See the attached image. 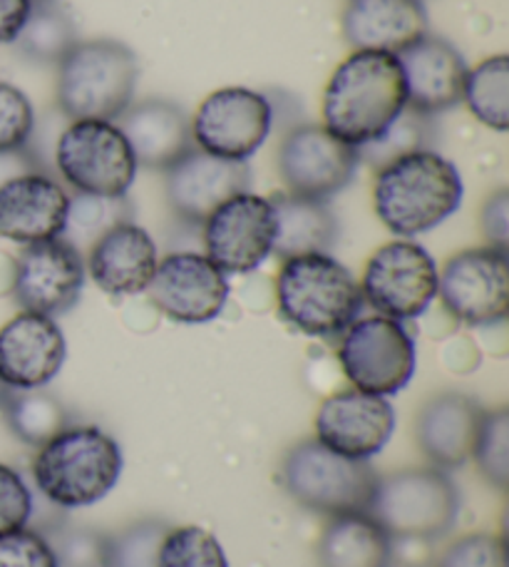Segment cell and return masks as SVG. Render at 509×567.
Segmentation results:
<instances>
[{"label":"cell","mask_w":509,"mask_h":567,"mask_svg":"<svg viewBox=\"0 0 509 567\" xmlns=\"http://www.w3.org/2000/svg\"><path fill=\"white\" fill-rule=\"evenodd\" d=\"M395 431V411L388 399L359 389L339 391L315 413V441L349 458L368 461L378 455Z\"/></svg>","instance_id":"17"},{"label":"cell","mask_w":509,"mask_h":567,"mask_svg":"<svg viewBox=\"0 0 509 567\" xmlns=\"http://www.w3.org/2000/svg\"><path fill=\"white\" fill-rule=\"evenodd\" d=\"M277 301L283 321L305 337L331 339L359 319L361 284L331 255L283 259L277 279Z\"/></svg>","instance_id":"5"},{"label":"cell","mask_w":509,"mask_h":567,"mask_svg":"<svg viewBox=\"0 0 509 567\" xmlns=\"http://www.w3.org/2000/svg\"><path fill=\"white\" fill-rule=\"evenodd\" d=\"M132 221V202L125 197H97V195H77L70 197L65 229L60 239L73 245L80 255L90 249L95 241L112 227Z\"/></svg>","instance_id":"31"},{"label":"cell","mask_w":509,"mask_h":567,"mask_svg":"<svg viewBox=\"0 0 509 567\" xmlns=\"http://www.w3.org/2000/svg\"><path fill=\"white\" fill-rule=\"evenodd\" d=\"M0 567H58V560L45 535L23 528L0 538Z\"/></svg>","instance_id":"40"},{"label":"cell","mask_w":509,"mask_h":567,"mask_svg":"<svg viewBox=\"0 0 509 567\" xmlns=\"http://www.w3.org/2000/svg\"><path fill=\"white\" fill-rule=\"evenodd\" d=\"M427 35L423 0H351L343 10V38L353 50L398 55Z\"/></svg>","instance_id":"25"},{"label":"cell","mask_w":509,"mask_h":567,"mask_svg":"<svg viewBox=\"0 0 509 567\" xmlns=\"http://www.w3.org/2000/svg\"><path fill=\"white\" fill-rule=\"evenodd\" d=\"M339 361L353 389L373 396H395L415 373V341L403 321L388 317L355 319L341 333Z\"/></svg>","instance_id":"9"},{"label":"cell","mask_w":509,"mask_h":567,"mask_svg":"<svg viewBox=\"0 0 509 567\" xmlns=\"http://www.w3.org/2000/svg\"><path fill=\"white\" fill-rule=\"evenodd\" d=\"M13 43L33 63L58 65L75 48L77 30L73 18L58 3H40L30 10L25 25L20 28Z\"/></svg>","instance_id":"29"},{"label":"cell","mask_w":509,"mask_h":567,"mask_svg":"<svg viewBox=\"0 0 509 567\" xmlns=\"http://www.w3.org/2000/svg\"><path fill=\"white\" fill-rule=\"evenodd\" d=\"M0 409L6 413L10 431L25 445H33V449H40L70 425V411L65 409V403L45 389L8 391Z\"/></svg>","instance_id":"28"},{"label":"cell","mask_w":509,"mask_h":567,"mask_svg":"<svg viewBox=\"0 0 509 567\" xmlns=\"http://www.w3.org/2000/svg\"><path fill=\"white\" fill-rule=\"evenodd\" d=\"M463 100L482 125L505 133L509 125V60L492 55L467 70Z\"/></svg>","instance_id":"30"},{"label":"cell","mask_w":509,"mask_h":567,"mask_svg":"<svg viewBox=\"0 0 509 567\" xmlns=\"http://www.w3.org/2000/svg\"><path fill=\"white\" fill-rule=\"evenodd\" d=\"M472 458L482 478L497 491H507L509 483V411H485L472 445Z\"/></svg>","instance_id":"34"},{"label":"cell","mask_w":509,"mask_h":567,"mask_svg":"<svg viewBox=\"0 0 509 567\" xmlns=\"http://www.w3.org/2000/svg\"><path fill=\"white\" fill-rule=\"evenodd\" d=\"M172 525L159 518H145L105 535V567H157L162 540Z\"/></svg>","instance_id":"33"},{"label":"cell","mask_w":509,"mask_h":567,"mask_svg":"<svg viewBox=\"0 0 509 567\" xmlns=\"http://www.w3.org/2000/svg\"><path fill=\"white\" fill-rule=\"evenodd\" d=\"M204 249L224 275H249L273 255L277 215L267 197L241 192L204 221Z\"/></svg>","instance_id":"13"},{"label":"cell","mask_w":509,"mask_h":567,"mask_svg":"<svg viewBox=\"0 0 509 567\" xmlns=\"http://www.w3.org/2000/svg\"><path fill=\"white\" fill-rule=\"evenodd\" d=\"M363 301L395 321L423 317L437 297V267L427 249L411 239L381 247L365 265Z\"/></svg>","instance_id":"10"},{"label":"cell","mask_w":509,"mask_h":567,"mask_svg":"<svg viewBox=\"0 0 509 567\" xmlns=\"http://www.w3.org/2000/svg\"><path fill=\"white\" fill-rule=\"evenodd\" d=\"M33 491L15 468L0 463V538L23 530L33 520Z\"/></svg>","instance_id":"38"},{"label":"cell","mask_w":509,"mask_h":567,"mask_svg":"<svg viewBox=\"0 0 509 567\" xmlns=\"http://www.w3.org/2000/svg\"><path fill=\"white\" fill-rule=\"evenodd\" d=\"M147 293L167 319L207 323L227 307L229 279L207 255L175 251L157 265Z\"/></svg>","instance_id":"16"},{"label":"cell","mask_w":509,"mask_h":567,"mask_svg":"<svg viewBox=\"0 0 509 567\" xmlns=\"http://www.w3.org/2000/svg\"><path fill=\"white\" fill-rule=\"evenodd\" d=\"M368 513L391 538H440L460 513V495L435 465L401 468L378 478Z\"/></svg>","instance_id":"7"},{"label":"cell","mask_w":509,"mask_h":567,"mask_svg":"<svg viewBox=\"0 0 509 567\" xmlns=\"http://www.w3.org/2000/svg\"><path fill=\"white\" fill-rule=\"evenodd\" d=\"M321 567H393V538L371 513L331 518L319 540Z\"/></svg>","instance_id":"27"},{"label":"cell","mask_w":509,"mask_h":567,"mask_svg":"<svg viewBox=\"0 0 509 567\" xmlns=\"http://www.w3.org/2000/svg\"><path fill=\"white\" fill-rule=\"evenodd\" d=\"M269 202L273 215H277L273 255H279L281 259L329 255L335 247L341 227L325 202L291 195V192L273 195Z\"/></svg>","instance_id":"26"},{"label":"cell","mask_w":509,"mask_h":567,"mask_svg":"<svg viewBox=\"0 0 509 567\" xmlns=\"http://www.w3.org/2000/svg\"><path fill=\"white\" fill-rule=\"evenodd\" d=\"M271 100L249 87H224L211 93L191 117L197 150L207 155L247 162L267 142L273 127Z\"/></svg>","instance_id":"11"},{"label":"cell","mask_w":509,"mask_h":567,"mask_svg":"<svg viewBox=\"0 0 509 567\" xmlns=\"http://www.w3.org/2000/svg\"><path fill=\"white\" fill-rule=\"evenodd\" d=\"M85 287L83 255L65 239L25 245L13 271V297L18 307L55 319L80 301Z\"/></svg>","instance_id":"15"},{"label":"cell","mask_w":509,"mask_h":567,"mask_svg":"<svg viewBox=\"0 0 509 567\" xmlns=\"http://www.w3.org/2000/svg\"><path fill=\"white\" fill-rule=\"evenodd\" d=\"M433 135V117L417 113L413 107H405L398 120H395L381 137H375L368 145L359 147V159L368 162L375 169H381L393 159L411 155V152L430 150Z\"/></svg>","instance_id":"32"},{"label":"cell","mask_w":509,"mask_h":567,"mask_svg":"<svg viewBox=\"0 0 509 567\" xmlns=\"http://www.w3.org/2000/svg\"><path fill=\"white\" fill-rule=\"evenodd\" d=\"M281 483L305 511L339 518L368 513L378 473L368 461L349 458L315 439L301 441L281 463Z\"/></svg>","instance_id":"6"},{"label":"cell","mask_w":509,"mask_h":567,"mask_svg":"<svg viewBox=\"0 0 509 567\" xmlns=\"http://www.w3.org/2000/svg\"><path fill=\"white\" fill-rule=\"evenodd\" d=\"M120 443L97 425H73L38 449L35 488L58 508H87L105 498L122 475Z\"/></svg>","instance_id":"3"},{"label":"cell","mask_w":509,"mask_h":567,"mask_svg":"<svg viewBox=\"0 0 509 567\" xmlns=\"http://www.w3.org/2000/svg\"><path fill=\"white\" fill-rule=\"evenodd\" d=\"M139 65L132 48L112 38L77 40L58 63V110L70 120L117 117L135 103Z\"/></svg>","instance_id":"4"},{"label":"cell","mask_w":509,"mask_h":567,"mask_svg":"<svg viewBox=\"0 0 509 567\" xmlns=\"http://www.w3.org/2000/svg\"><path fill=\"white\" fill-rule=\"evenodd\" d=\"M65 357L67 343L55 319L23 311L0 329V383L10 391L45 389Z\"/></svg>","instance_id":"19"},{"label":"cell","mask_w":509,"mask_h":567,"mask_svg":"<svg viewBox=\"0 0 509 567\" xmlns=\"http://www.w3.org/2000/svg\"><path fill=\"white\" fill-rule=\"evenodd\" d=\"M115 125L129 142L137 167L165 172L191 150H197L189 115L165 97L135 100Z\"/></svg>","instance_id":"22"},{"label":"cell","mask_w":509,"mask_h":567,"mask_svg":"<svg viewBox=\"0 0 509 567\" xmlns=\"http://www.w3.org/2000/svg\"><path fill=\"white\" fill-rule=\"evenodd\" d=\"M407 107L423 115H437L463 100L467 63L460 50L437 35H423L417 43L398 53Z\"/></svg>","instance_id":"21"},{"label":"cell","mask_w":509,"mask_h":567,"mask_svg":"<svg viewBox=\"0 0 509 567\" xmlns=\"http://www.w3.org/2000/svg\"><path fill=\"white\" fill-rule=\"evenodd\" d=\"M35 130V110L23 90L0 83V155L23 152Z\"/></svg>","instance_id":"37"},{"label":"cell","mask_w":509,"mask_h":567,"mask_svg":"<svg viewBox=\"0 0 509 567\" xmlns=\"http://www.w3.org/2000/svg\"><path fill=\"white\" fill-rule=\"evenodd\" d=\"M480 227L487 247L507 251L509 249V192L497 189L485 199L480 212Z\"/></svg>","instance_id":"41"},{"label":"cell","mask_w":509,"mask_h":567,"mask_svg":"<svg viewBox=\"0 0 509 567\" xmlns=\"http://www.w3.org/2000/svg\"><path fill=\"white\" fill-rule=\"evenodd\" d=\"M70 195L45 172H28L0 185V237L18 245L58 239Z\"/></svg>","instance_id":"20"},{"label":"cell","mask_w":509,"mask_h":567,"mask_svg":"<svg viewBox=\"0 0 509 567\" xmlns=\"http://www.w3.org/2000/svg\"><path fill=\"white\" fill-rule=\"evenodd\" d=\"M251 169L247 162H233L191 150L189 155L165 169V195L175 215L187 225H204L224 202L249 192Z\"/></svg>","instance_id":"18"},{"label":"cell","mask_w":509,"mask_h":567,"mask_svg":"<svg viewBox=\"0 0 509 567\" xmlns=\"http://www.w3.org/2000/svg\"><path fill=\"white\" fill-rule=\"evenodd\" d=\"M437 297L457 321L492 327L509 309L507 251L492 247L465 249L437 271Z\"/></svg>","instance_id":"12"},{"label":"cell","mask_w":509,"mask_h":567,"mask_svg":"<svg viewBox=\"0 0 509 567\" xmlns=\"http://www.w3.org/2000/svg\"><path fill=\"white\" fill-rule=\"evenodd\" d=\"M55 167L80 195L125 197L137 175V159L115 123L73 120L58 137Z\"/></svg>","instance_id":"8"},{"label":"cell","mask_w":509,"mask_h":567,"mask_svg":"<svg viewBox=\"0 0 509 567\" xmlns=\"http://www.w3.org/2000/svg\"><path fill=\"white\" fill-rule=\"evenodd\" d=\"M359 165V150L323 125L293 127L279 147V175L287 192L299 197L329 202L351 185Z\"/></svg>","instance_id":"14"},{"label":"cell","mask_w":509,"mask_h":567,"mask_svg":"<svg viewBox=\"0 0 509 567\" xmlns=\"http://www.w3.org/2000/svg\"><path fill=\"white\" fill-rule=\"evenodd\" d=\"M8 391H10V389H6L3 383H0V406H3V401H6V396H8Z\"/></svg>","instance_id":"43"},{"label":"cell","mask_w":509,"mask_h":567,"mask_svg":"<svg viewBox=\"0 0 509 567\" xmlns=\"http://www.w3.org/2000/svg\"><path fill=\"white\" fill-rule=\"evenodd\" d=\"M33 6H40V3H55V0H30Z\"/></svg>","instance_id":"44"},{"label":"cell","mask_w":509,"mask_h":567,"mask_svg":"<svg viewBox=\"0 0 509 567\" xmlns=\"http://www.w3.org/2000/svg\"><path fill=\"white\" fill-rule=\"evenodd\" d=\"M405 107L407 90L398 55L355 50L325 85L323 127L359 150L381 137Z\"/></svg>","instance_id":"1"},{"label":"cell","mask_w":509,"mask_h":567,"mask_svg":"<svg viewBox=\"0 0 509 567\" xmlns=\"http://www.w3.org/2000/svg\"><path fill=\"white\" fill-rule=\"evenodd\" d=\"M157 265L155 239L135 221L112 227L87 249L90 277L110 297H135L147 291Z\"/></svg>","instance_id":"24"},{"label":"cell","mask_w":509,"mask_h":567,"mask_svg":"<svg viewBox=\"0 0 509 567\" xmlns=\"http://www.w3.org/2000/svg\"><path fill=\"white\" fill-rule=\"evenodd\" d=\"M463 177L433 150L403 155L378 169L375 215L398 237H417L453 217L463 202Z\"/></svg>","instance_id":"2"},{"label":"cell","mask_w":509,"mask_h":567,"mask_svg":"<svg viewBox=\"0 0 509 567\" xmlns=\"http://www.w3.org/2000/svg\"><path fill=\"white\" fill-rule=\"evenodd\" d=\"M33 10L30 0H0V43H13Z\"/></svg>","instance_id":"42"},{"label":"cell","mask_w":509,"mask_h":567,"mask_svg":"<svg viewBox=\"0 0 509 567\" xmlns=\"http://www.w3.org/2000/svg\"><path fill=\"white\" fill-rule=\"evenodd\" d=\"M485 409L467 393H437L417 413L415 441L430 465L440 471L460 468L472 458L477 429Z\"/></svg>","instance_id":"23"},{"label":"cell","mask_w":509,"mask_h":567,"mask_svg":"<svg viewBox=\"0 0 509 567\" xmlns=\"http://www.w3.org/2000/svg\"><path fill=\"white\" fill-rule=\"evenodd\" d=\"M157 567H229V560L209 530L199 525H181L169 528L162 540Z\"/></svg>","instance_id":"35"},{"label":"cell","mask_w":509,"mask_h":567,"mask_svg":"<svg viewBox=\"0 0 509 567\" xmlns=\"http://www.w3.org/2000/svg\"><path fill=\"white\" fill-rule=\"evenodd\" d=\"M40 535L53 548L58 567H105V535L93 528L58 523Z\"/></svg>","instance_id":"36"},{"label":"cell","mask_w":509,"mask_h":567,"mask_svg":"<svg viewBox=\"0 0 509 567\" xmlns=\"http://www.w3.org/2000/svg\"><path fill=\"white\" fill-rule=\"evenodd\" d=\"M440 567H507L505 543L490 533L465 535L445 550Z\"/></svg>","instance_id":"39"}]
</instances>
